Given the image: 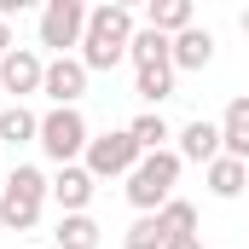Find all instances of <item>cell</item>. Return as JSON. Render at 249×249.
Here are the masks:
<instances>
[{"instance_id":"13","label":"cell","mask_w":249,"mask_h":249,"mask_svg":"<svg viewBox=\"0 0 249 249\" xmlns=\"http://www.w3.org/2000/svg\"><path fill=\"white\" fill-rule=\"evenodd\" d=\"M41 209H47V203H35V197H23V191H0V226H6V232H35V226H41Z\"/></svg>"},{"instance_id":"21","label":"cell","mask_w":249,"mask_h":249,"mask_svg":"<svg viewBox=\"0 0 249 249\" xmlns=\"http://www.w3.org/2000/svg\"><path fill=\"white\" fill-rule=\"evenodd\" d=\"M162 226H168V238H197V203L168 197L162 203Z\"/></svg>"},{"instance_id":"20","label":"cell","mask_w":249,"mask_h":249,"mask_svg":"<svg viewBox=\"0 0 249 249\" xmlns=\"http://www.w3.org/2000/svg\"><path fill=\"white\" fill-rule=\"evenodd\" d=\"M122 249H168V226H162V214H139V220L122 232Z\"/></svg>"},{"instance_id":"6","label":"cell","mask_w":249,"mask_h":249,"mask_svg":"<svg viewBox=\"0 0 249 249\" xmlns=\"http://www.w3.org/2000/svg\"><path fill=\"white\" fill-rule=\"evenodd\" d=\"M41 81H47V58L35 53V47H12L6 58H0V87L23 105L29 93H41Z\"/></svg>"},{"instance_id":"17","label":"cell","mask_w":249,"mask_h":249,"mask_svg":"<svg viewBox=\"0 0 249 249\" xmlns=\"http://www.w3.org/2000/svg\"><path fill=\"white\" fill-rule=\"evenodd\" d=\"M0 139H6V145H29V139H41V116H35L29 105H6V110H0Z\"/></svg>"},{"instance_id":"10","label":"cell","mask_w":249,"mask_h":249,"mask_svg":"<svg viewBox=\"0 0 249 249\" xmlns=\"http://www.w3.org/2000/svg\"><path fill=\"white\" fill-rule=\"evenodd\" d=\"M220 157L249 162V93H244V99H232L226 116H220Z\"/></svg>"},{"instance_id":"2","label":"cell","mask_w":249,"mask_h":249,"mask_svg":"<svg viewBox=\"0 0 249 249\" xmlns=\"http://www.w3.org/2000/svg\"><path fill=\"white\" fill-rule=\"evenodd\" d=\"M180 151L168 145V151H151V157H139V168L127 174V203L139 209V214H162V203L174 197V180H180Z\"/></svg>"},{"instance_id":"14","label":"cell","mask_w":249,"mask_h":249,"mask_svg":"<svg viewBox=\"0 0 249 249\" xmlns=\"http://www.w3.org/2000/svg\"><path fill=\"white\" fill-rule=\"evenodd\" d=\"M145 29H157V35H186L191 29V0H151V12H145Z\"/></svg>"},{"instance_id":"8","label":"cell","mask_w":249,"mask_h":249,"mask_svg":"<svg viewBox=\"0 0 249 249\" xmlns=\"http://www.w3.org/2000/svg\"><path fill=\"white\" fill-rule=\"evenodd\" d=\"M174 151H180V162H214L220 157V122H209V116H197V122H186L180 133H174Z\"/></svg>"},{"instance_id":"4","label":"cell","mask_w":249,"mask_h":249,"mask_svg":"<svg viewBox=\"0 0 249 249\" xmlns=\"http://www.w3.org/2000/svg\"><path fill=\"white\" fill-rule=\"evenodd\" d=\"M87 139H93V133H87V116H81V110H47V116H41V139H35V145L47 151V162L70 168L75 157H87Z\"/></svg>"},{"instance_id":"7","label":"cell","mask_w":249,"mask_h":249,"mask_svg":"<svg viewBox=\"0 0 249 249\" xmlns=\"http://www.w3.org/2000/svg\"><path fill=\"white\" fill-rule=\"evenodd\" d=\"M41 93L53 99V110H75V99L87 93V64L75 58H47V81H41Z\"/></svg>"},{"instance_id":"15","label":"cell","mask_w":249,"mask_h":249,"mask_svg":"<svg viewBox=\"0 0 249 249\" xmlns=\"http://www.w3.org/2000/svg\"><path fill=\"white\" fill-rule=\"evenodd\" d=\"M174 75H180L174 64H145V70L133 75V93H139V99H145V105L157 110L162 99H174Z\"/></svg>"},{"instance_id":"12","label":"cell","mask_w":249,"mask_h":249,"mask_svg":"<svg viewBox=\"0 0 249 249\" xmlns=\"http://www.w3.org/2000/svg\"><path fill=\"white\" fill-rule=\"evenodd\" d=\"M209 191L220 197V203H232V197H244V186H249V162H238V157H214L209 168Z\"/></svg>"},{"instance_id":"18","label":"cell","mask_w":249,"mask_h":249,"mask_svg":"<svg viewBox=\"0 0 249 249\" xmlns=\"http://www.w3.org/2000/svg\"><path fill=\"white\" fill-rule=\"evenodd\" d=\"M53 238H58V249H99V220L93 214H64Z\"/></svg>"},{"instance_id":"16","label":"cell","mask_w":249,"mask_h":249,"mask_svg":"<svg viewBox=\"0 0 249 249\" xmlns=\"http://www.w3.org/2000/svg\"><path fill=\"white\" fill-rule=\"evenodd\" d=\"M127 133H133V145L151 157V151H168V139H174V127L162 122V110H145V116H133L127 122Z\"/></svg>"},{"instance_id":"5","label":"cell","mask_w":249,"mask_h":249,"mask_svg":"<svg viewBox=\"0 0 249 249\" xmlns=\"http://www.w3.org/2000/svg\"><path fill=\"white\" fill-rule=\"evenodd\" d=\"M87 35V6L81 0H47L41 12V47H53L58 58H70V47H81Z\"/></svg>"},{"instance_id":"3","label":"cell","mask_w":249,"mask_h":249,"mask_svg":"<svg viewBox=\"0 0 249 249\" xmlns=\"http://www.w3.org/2000/svg\"><path fill=\"white\" fill-rule=\"evenodd\" d=\"M139 145H133V133L116 127V133H93L87 139V157H81V168L93 174V180H127L133 168H139Z\"/></svg>"},{"instance_id":"23","label":"cell","mask_w":249,"mask_h":249,"mask_svg":"<svg viewBox=\"0 0 249 249\" xmlns=\"http://www.w3.org/2000/svg\"><path fill=\"white\" fill-rule=\"evenodd\" d=\"M168 249H203L197 238H168Z\"/></svg>"},{"instance_id":"19","label":"cell","mask_w":249,"mask_h":249,"mask_svg":"<svg viewBox=\"0 0 249 249\" xmlns=\"http://www.w3.org/2000/svg\"><path fill=\"white\" fill-rule=\"evenodd\" d=\"M168 35H157V29H133V41H127V58L133 70H145V64H168Z\"/></svg>"},{"instance_id":"22","label":"cell","mask_w":249,"mask_h":249,"mask_svg":"<svg viewBox=\"0 0 249 249\" xmlns=\"http://www.w3.org/2000/svg\"><path fill=\"white\" fill-rule=\"evenodd\" d=\"M6 53H12V23L0 18V58H6Z\"/></svg>"},{"instance_id":"1","label":"cell","mask_w":249,"mask_h":249,"mask_svg":"<svg viewBox=\"0 0 249 249\" xmlns=\"http://www.w3.org/2000/svg\"><path fill=\"white\" fill-rule=\"evenodd\" d=\"M133 12L127 6H93L87 12V35H81V53L75 58L87 64V75L93 70H116L127 58V41H133Z\"/></svg>"},{"instance_id":"9","label":"cell","mask_w":249,"mask_h":249,"mask_svg":"<svg viewBox=\"0 0 249 249\" xmlns=\"http://www.w3.org/2000/svg\"><path fill=\"white\" fill-rule=\"evenodd\" d=\"M93 186H99V180H93L81 162H70V168H58V174H53V203H58L64 214H87Z\"/></svg>"},{"instance_id":"11","label":"cell","mask_w":249,"mask_h":249,"mask_svg":"<svg viewBox=\"0 0 249 249\" xmlns=\"http://www.w3.org/2000/svg\"><path fill=\"white\" fill-rule=\"evenodd\" d=\"M209 58H214V35L197 29V23H191L186 35H174V47H168V64L174 70H209Z\"/></svg>"},{"instance_id":"24","label":"cell","mask_w":249,"mask_h":249,"mask_svg":"<svg viewBox=\"0 0 249 249\" xmlns=\"http://www.w3.org/2000/svg\"><path fill=\"white\" fill-rule=\"evenodd\" d=\"M238 29H244V35H249V12H244V18H238Z\"/></svg>"}]
</instances>
